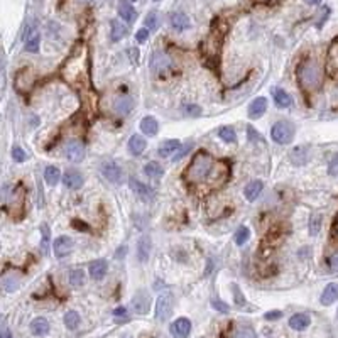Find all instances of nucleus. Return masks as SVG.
<instances>
[{
  "mask_svg": "<svg viewBox=\"0 0 338 338\" xmlns=\"http://www.w3.org/2000/svg\"><path fill=\"white\" fill-rule=\"evenodd\" d=\"M41 230H42V237H44V240H42V247H44V254L48 252V240H49V227L48 225H41Z\"/></svg>",
  "mask_w": 338,
  "mask_h": 338,
  "instance_id": "44",
  "label": "nucleus"
},
{
  "mask_svg": "<svg viewBox=\"0 0 338 338\" xmlns=\"http://www.w3.org/2000/svg\"><path fill=\"white\" fill-rule=\"evenodd\" d=\"M39 42H41V37H39V33L36 29H29L26 34V51L29 53H37L39 51Z\"/></svg>",
  "mask_w": 338,
  "mask_h": 338,
  "instance_id": "23",
  "label": "nucleus"
},
{
  "mask_svg": "<svg viewBox=\"0 0 338 338\" xmlns=\"http://www.w3.org/2000/svg\"><path fill=\"white\" fill-rule=\"evenodd\" d=\"M213 169V158L206 151H198L195 158L191 159L190 166L184 171V179L188 183H201L210 176Z\"/></svg>",
  "mask_w": 338,
  "mask_h": 338,
  "instance_id": "1",
  "label": "nucleus"
},
{
  "mask_svg": "<svg viewBox=\"0 0 338 338\" xmlns=\"http://www.w3.org/2000/svg\"><path fill=\"white\" fill-rule=\"evenodd\" d=\"M154 2H159V0H154Z\"/></svg>",
  "mask_w": 338,
  "mask_h": 338,
  "instance_id": "58",
  "label": "nucleus"
},
{
  "mask_svg": "<svg viewBox=\"0 0 338 338\" xmlns=\"http://www.w3.org/2000/svg\"><path fill=\"white\" fill-rule=\"evenodd\" d=\"M70 284L74 287H80L85 284V270L83 269H73L70 274Z\"/></svg>",
  "mask_w": 338,
  "mask_h": 338,
  "instance_id": "32",
  "label": "nucleus"
},
{
  "mask_svg": "<svg viewBox=\"0 0 338 338\" xmlns=\"http://www.w3.org/2000/svg\"><path fill=\"white\" fill-rule=\"evenodd\" d=\"M130 56H132V63H135V65H139V49H129Z\"/></svg>",
  "mask_w": 338,
  "mask_h": 338,
  "instance_id": "51",
  "label": "nucleus"
},
{
  "mask_svg": "<svg viewBox=\"0 0 338 338\" xmlns=\"http://www.w3.org/2000/svg\"><path fill=\"white\" fill-rule=\"evenodd\" d=\"M212 306L215 309H218V311H222V313H229V306H227L225 303H222L220 300H213L212 301Z\"/></svg>",
  "mask_w": 338,
  "mask_h": 338,
  "instance_id": "47",
  "label": "nucleus"
},
{
  "mask_svg": "<svg viewBox=\"0 0 338 338\" xmlns=\"http://www.w3.org/2000/svg\"><path fill=\"white\" fill-rule=\"evenodd\" d=\"M53 250H54V255L56 257H66L71 250H73V240L70 237L63 235V237H58L53 244Z\"/></svg>",
  "mask_w": 338,
  "mask_h": 338,
  "instance_id": "8",
  "label": "nucleus"
},
{
  "mask_svg": "<svg viewBox=\"0 0 338 338\" xmlns=\"http://www.w3.org/2000/svg\"><path fill=\"white\" fill-rule=\"evenodd\" d=\"M44 179H46V183L51 184V186L58 184V181L61 179L59 168H56V166H48V168H46V173H44Z\"/></svg>",
  "mask_w": 338,
  "mask_h": 338,
  "instance_id": "30",
  "label": "nucleus"
},
{
  "mask_svg": "<svg viewBox=\"0 0 338 338\" xmlns=\"http://www.w3.org/2000/svg\"><path fill=\"white\" fill-rule=\"evenodd\" d=\"M102 174L110 181V183H119L120 178H122V169H120L115 162H103Z\"/></svg>",
  "mask_w": 338,
  "mask_h": 338,
  "instance_id": "12",
  "label": "nucleus"
},
{
  "mask_svg": "<svg viewBox=\"0 0 338 338\" xmlns=\"http://www.w3.org/2000/svg\"><path fill=\"white\" fill-rule=\"evenodd\" d=\"M179 147V141H176V139H171V141H164L161 145H159L158 152L161 158H168V156L173 154L176 149Z\"/></svg>",
  "mask_w": 338,
  "mask_h": 338,
  "instance_id": "29",
  "label": "nucleus"
},
{
  "mask_svg": "<svg viewBox=\"0 0 338 338\" xmlns=\"http://www.w3.org/2000/svg\"><path fill=\"white\" fill-rule=\"evenodd\" d=\"M63 183L70 190H78V188L83 186V176L76 169H68L65 173V178H63Z\"/></svg>",
  "mask_w": 338,
  "mask_h": 338,
  "instance_id": "11",
  "label": "nucleus"
},
{
  "mask_svg": "<svg viewBox=\"0 0 338 338\" xmlns=\"http://www.w3.org/2000/svg\"><path fill=\"white\" fill-rule=\"evenodd\" d=\"M127 338H132V337H127Z\"/></svg>",
  "mask_w": 338,
  "mask_h": 338,
  "instance_id": "59",
  "label": "nucleus"
},
{
  "mask_svg": "<svg viewBox=\"0 0 338 338\" xmlns=\"http://www.w3.org/2000/svg\"><path fill=\"white\" fill-rule=\"evenodd\" d=\"M262 188H264V184H262V181H252V183L247 184V188H245V198H247L249 201H255L259 198V195H261Z\"/></svg>",
  "mask_w": 338,
  "mask_h": 338,
  "instance_id": "25",
  "label": "nucleus"
},
{
  "mask_svg": "<svg viewBox=\"0 0 338 338\" xmlns=\"http://www.w3.org/2000/svg\"><path fill=\"white\" fill-rule=\"evenodd\" d=\"M332 233H333V237H337V235H338V215H337L335 222H333V227H332Z\"/></svg>",
  "mask_w": 338,
  "mask_h": 338,
  "instance_id": "53",
  "label": "nucleus"
},
{
  "mask_svg": "<svg viewBox=\"0 0 338 338\" xmlns=\"http://www.w3.org/2000/svg\"><path fill=\"white\" fill-rule=\"evenodd\" d=\"M328 59H330V66H335L338 70V37L333 39L332 46L328 49Z\"/></svg>",
  "mask_w": 338,
  "mask_h": 338,
  "instance_id": "34",
  "label": "nucleus"
},
{
  "mask_svg": "<svg viewBox=\"0 0 338 338\" xmlns=\"http://www.w3.org/2000/svg\"><path fill=\"white\" fill-rule=\"evenodd\" d=\"M328 173L332 174V176H338V154L332 159V162H330Z\"/></svg>",
  "mask_w": 338,
  "mask_h": 338,
  "instance_id": "46",
  "label": "nucleus"
},
{
  "mask_svg": "<svg viewBox=\"0 0 338 338\" xmlns=\"http://www.w3.org/2000/svg\"><path fill=\"white\" fill-rule=\"evenodd\" d=\"M169 24H171V27L176 31H186L188 27H190V19H188V16H184V14L174 12V14H171V17H169Z\"/></svg>",
  "mask_w": 338,
  "mask_h": 338,
  "instance_id": "18",
  "label": "nucleus"
},
{
  "mask_svg": "<svg viewBox=\"0 0 338 338\" xmlns=\"http://www.w3.org/2000/svg\"><path fill=\"white\" fill-rule=\"evenodd\" d=\"M320 225H321V216L320 215H315L309 222V233L311 235H318L320 232Z\"/></svg>",
  "mask_w": 338,
  "mask_h": 338,
  "instance_id": "38",
  "label": "nucleus"
},
{
  "mask_svg": "<svg viewBox=\"0 0 338 338\" xmlns=\"http://www.w3.org/2000/svg\"><path fill=\"white\" fill-rule=\"evenodd\" d=\"M323 71L315 59H306L298 68V81H300L301 88L308 93L316 91L321 85Z\"/></svg>",
  "mask_w": 338,
  "mask_h": 338,
  "instance_id": "2",
  "label": "nucleus"
},
{
  "mask_svg": "<svg viewBox=\"0 0 338 338\" xmlns=\"http://www.w3.org/2000/svg\"><path fill=\"white\" fill-rule=\"evenodd\" d=\"M3 287H5L7 293H12V291H16L17 287H19L20 284V274L17 272H12V274H7V276H3Z\"/></svg>",
  "mask_w": 338,
  "mask_h": 338,
  "instance_id": "28",
  "label": "nucleus"
},
{
  "mask_svg": "<svg viewBox=\"0 0 338 338\" xmlns=\"http://www.w3.org/2000/svg\"><path fill=\"white\" fill-rule=\"evenodd\" d=\"M119 16L122 17L127 22H134L135 17H137V12L132 5H130L129 0H120L119 2Z\"/></svg>",
  "mask_w": 338,
  "mask_h": 338,
  "instance_id": "17",
  "label": "nucleus"
},
{
  "mask_svg": "<svg viewBox=\"0 0 338 338\" xmlns=\"http://www.w3.org/2000/svg\"><path fill=\"white\" fill-rule=\"evenodd\" d=\"M272 97H274V103H276L279 108H287V107H291V103H293L289 93H287V91H284V90H281V88L272 90Z\"/></svg>",
  "mask_w": 338,
  "mask_h": 338,
  "instance_id": "22",
  "label": "nucleus"
},
{
  "mask_svg": "<svg viewBox=\"0 0 338 338\" xmlns=\"http://www.w3.org/2000/svg\"><path fill=\"white\" fill-rule=\"evenodd\" d=\"M270 137L277 144H289L294 139V125L287 120H279L274 124L272 130H270Z\"/></svg>",
  "mask_w": 338,
  "mask_h": 338,
  "instance_id": "3",
  "label": "nucleus"
},
{
  "mask_svg": "<svg viewBox=\"0 0 338 338\" xmlns=\"http://www.w3.org/2000/svg\"><path fill=\"white\" fill-rule=\"evenodd\" d=\"M309 323H311V320H309L308 315H303V313H298V315H293L289 320V326L293 330H298V332H301V330H306L309 326Z\"/></svg>",
  "mask_w": 338,
  "mask_h": 338,
  "instance_id": "20",
  "label": "nucleus"
},
{
  "mask_svg": "<svg viewBox=\"0 0 338 338\" xmlns=\"http://www.w3.org/2000/svg\"><path fill=\"white\" fill-rule=\"evenodd\" d=\"M107 270H108V264H107V261H103V259H98V261L90 264V276H91V279H95V281L103 279Z\"/></svg>",
  "mask_w": 338,
  "mask_h": 338,
  "instance_id": "16",
  "label": "nucleus"
},
{
  "mask_svg": "<svg viewBox=\"0 0 338 338\" xmlns=\"http://www.w3.org/2000/svg\"><path fill=\"white\" fill-rule=\"evenodd\" d=\"M266 110H267V100H266L264 97H259L249 105V117H250L252 120L261 119V117L264 115Z\"/></svg>",
  "mask_w": 338,
  "mask_h": 338,
  "instance_id": "13",
  "label": "nucleus"
},
{
  "mask_svg": "<svg viewBox=\"0 0 338 338\" xmlns=\"http://www.w3.org/2000/svg\"><path fill=\"white\" fill-rule=\"evenodd\" d=\"M141 130L144 132L145 135H156L159 130V124L154 117H144L141 120Z\"/></svg>",
  "mask_w": 338,
  "mask_h": 338,
  "instance_id": "24",
  "label": "nucleus"
},
{
  "mask_svg": "<svg viewBox=\"0 0 338 338\" xmlns=\"http://www.w3.org/2000/svg\"><path fill=\"white\" fill-rule=\"evenodd\" d=\"M235 338H257V337H255V333L252 328H249V326H242V328L237 330Z\"/></svg>",
  "mask_w": 338,
  "mask_h": 338,
  "instance_id": "39",
  "label": "nucleus"
},
{
  "mask_svg": "<svg viewBox=\"0 0 338 338\" xmlns=\"http://www.w3.org/2000/svg\"><path fill=\"white\" fill-rule=\"evenodd\" d=\"M249 237H250V230H249L247 227H240L235 233V242L238 245H244L245 242L249 240Z\"/></svg>",
  "mask_w": 338,
  "mask_h": 338,
  "instance_id": "36",
  "label": "nucleus"
},
{
  "mask_svg": "<svg viewBox=\"0 0 338 338\" xmlns=\"http://www.w3.org/2000/svg\"><path fill=\"white\" fill-rule=\"evenodd\" d=\"M65 154L66 158L70 159V161L73 162H80L85 159V145L81 141H78V139H71V141H68L66 147H65Z\"/></svg>",
  "mask_w": 338,
  "mask_h": 338,
  "instance_id": "5",
  "label": "nucleus"
},
{
  "mask_svg": "<svg viewBox=\"0 0 338 338\" xmlns=\"http://www.w3.org/2000/svg\"><path fill=\"white\" fill-rule=\"evenodd\" d=\"M80 2H93V0H80Z\"/></svg>",
  "mask_w": 338,
  "mask_h": 338,
  "instance_id": "56",
  "label": "nucleus"
},
{
  "mask_svg": "<svg viewBox=\"0 0 338 338\" xmlns=\"http://www.w3.org/2000/svg\"><path fill=\"white\" fill-rule=\"evenodd\" d=\"M261 2H270V0H261Z\"/></svg>",
  "mask_w": 338,
  "mask_h": 338,
  "instance_id": "57",
  "label": "nucleus"
},
{
  "mask_svg": "<svg viewBox=\"0 0 338 338\" xmlns=\"http://www.w3.org/2000/svg\"><path fill=\"white\" fill-rule=\"evenodd\" d=\"M31 332L36 337H44L49 333V323L46 318H36L31 323Z\"/></svg>",
  "mask_w": 338,
  "mask_h": 338,
  "instance_id": "21",
  "label": "nucleus"
},
{
  "mask_svg": "<svg viewBox=\"0 0 338 338\" xmlns=\"http://www.w3.org/2000/svg\"><path fill=\"white\" fill-rule=\"evenodd\" d=\"M171 68V59L168 58L166 54L162 53H154L151 58V70L154 71L156 74L158 73H162V71L169 70Z\"/></svg>",
  "mask_w": 338,
  "mask_h": 338,
  "instance_id": "9",
  "label": "nucleus"
},
{
  "mask_svg": "<svg viewBox=\"0 0 338 338\" xmlns=\"http://www.w3.org/2000/svg\"><path fill=\"white\" fill-rule=\"evenodd\" d=\"M320 2H321V0H306V3H309V5H318Z\"/></svg>",
  "mask_w": 338,
  "mask_h": 338,
  "instance_id": "54",
  "label": "nucleus"
},
{
  "mask_svg": "<svg viewBox=\"0 0 338 338\" xmlns=\"http://www.w3.org/2000/svg\"><path fill=\"white\" fill-rule=\"evenodd\" d=\"M2 338H14V337L10 335V333L7 332V330H3V332H2Z\"/></svg>",
  "mask_w": 338,
  "mask_h": 338,
  "instance_id": "55",
  "label": "nucleus"
},
{
  "mask_svg": "<svg viewBox=\"0 0 338 338\" xmlns=\"http://www.w3.org/2000/svg\"><path fill=\"white\" fill-rule=\"evenodd\" d=\"M151 237L149 235H142L139 238L137 242V259L139 262H147L149 261V255H151Z\"/></svg>",
  "mask_w": 338,
  "mask_h": 338,
  "instance_id": "10",
  "label": "nucleus"
},
{
  "mask_svg": "<svg viewBox=\"0 0 338 338\" xmlns=\"http://www.w3.org/2000/svg\"><path fill=\"white\" fill-rule=\"evenodd\" d=\"M233 296H235L238 306H244L245 304V298H242V294H240V291H238L237 286H233Z\"/></svg>",
  "mask_w": 338,
  "mask_h": 338,
  "instance_id": "48",
  "label": "nucleus"
},
{
  "mask_svg": "<svg viewBox=\"0 0 338 338\" xmlns=\"http://www.w3.org/2000/svg\"><path fill=\"white\" fill-rule=\"evenodd\" d=\"M149 33H151V31L145 29V27H142V29H139V31H137V34H135V39H137V42H145V41H147Z\"/></svg>",
  "mask_w": 338,
  "mask_h": 338,
  "instance_id": "43",
  "label": "nucleus"
},
{
  "mask_svg": "<svg viewBox=\"0 0 338 338\" xmlns=\"http://www.w3.org/2000/svg\"><path fill=\"white\" fill-rule=\"evenodd\" d=\"M186 110H188V113H191V115H195V117L200 115V108H198V107H186Z\"/></svg>",
  "mask_w": 338,
  "mask_h": 338,
  "instance_id": "52",
  "label": "nucleus"
},
{
  "mask_svg": "<svg viewBox=\"0 0 338 338\" xmlns=\"http://www.w3.org/2000/svg\"><path fill=\"white\" fill-rule=\"evenodd\" d=\"M169 332L174 338H186L191 332V321L188 318H178L171 323Z\"/></svg>",
  "mask_w": 338,
  "mask_h": 338,
  "instance_id": "6",
  "label": "nucleus"
},
{
  "mask_svg": "<svg viewBox=\"0 0 338 338\" xmlns=\"http://www.w3.org/2000/svg\"><path fill=\"white\" fill-rule=\"evenodd\" d=\"M330 269H332L333 272H338V254L330 257Z\"/></svg>",
  "mask_w": 338,
  "mask_h": 338,
  "instance_id": "49",
  "label": "nucleus"
},
{
  "mask_svg": "<svg viewBox=\"0 0 338 338\" xmlns=\"http://www.w3.org/2000/svg\"><path fill=\"white\" fill-rule=\"evenodd\" d=\"M12 158H14V161H17V162H24L27 158V154L20 147H14L12 149Z\"/></svg>",
  "mask_w": 338,
  "mask_h": 338,
  "instance_id": "41",
  "label": "nucleus"
},
{
  "mask_svg": "<svg viewBox=\"0 0 338 338\" xmlns=\"http://www.w3.org/2000/svg\"><path fill=\"white\" fill-rule=\"evenodd\" d=\"M174 306V298L171 293H164L158 298V303H156V320L158 321H166L173 313Z\"/></svg>",
  "mask_w": 338,
  "mask_h": 338,
  "instance_id": "4",
  "label": "nucleus"
},
{
  "mask_svg": "<svg viewBox=\"0 0 338 338\" xmlns=\"http://www.w3.org/2000/svg\"><path fill=\"white\" fill-rule=\"evenodd\" d=\"M144 173L147 174L149 178H159L164 174V169H162V166L159 164V162L156 161H151L147 162V164L144 166Z\"/></svg>",
  "mask_w": 338,
  "mask_h": 338,
  "instance_id": "31",
  "label": "nucleus"
},
{
  "mask_svg": "<svg viewBox=\"0 0 338 338\" xmlns=\"http://www.w3.org/2000/svg\"><path fill=\"white\" fill-rule=\"evenodd\" d=\"M65 325L68 330H76L80 325V315L76 311H68L65 315Z\"/></svg>",
  "mask_w": 338,
  "mask_h": 338,
  "instance_id": "33",
  "label": "nucleus"
},
{
  "mask_svg": "<svg viewBox=\"0 0 338 338\" xmlns=\"http://www.w3.org/2000/svg\"><path fill=\"white\" fill-rule=\"evenodd\" d=\"M218 135H220V139H223L225 142H232V144H235L237 142V134L232 127H222Z\"/></svg>",
  "mask_w": 338,
  "mask_h": 338,
  "instance_id": "35",
  "label": "nucleus"
},
{
  "mask_svg": "<svg viewBox=\"0 0 338 338\" xmlns=\"http://www.w3.org/2000/svg\"><path fill=\"white\" fill-rule=\"evenodd\" d=\"M145 29H149V31L158 29V14L156 12L147 14V17H145Z\"/></svg>",
  "mask_w": 338,
  "mask_h": 338,
  "instance_id": "37",
  "label": "nucleus"
},
{
  "mask_svg": "<svg viewBox=\"0 0 338 338\" xmlns=\"http://www.w3.org/2000/svg\"><path fill=\"white\" fill-rule=\"evenodd\" d=\"M129 151H130V154H134V156H141L142 152H144V149H145V139L142 137V135H139V134H134L132 137L129 139Z\"/></svg>",
  "mask_w": 338,
  "mask_h": 338,
  "instance_id": "19",
  "label": "nucleus"
},
{
  "mask_svg": "<svg viewBox=\"0 0 338 338\" xmlns=\"http://www.w3.org/2000/svg\"><path fill=\"white\" fill-rule=\"evenodd\" d=\"M337 300H338V284H337V283L326 284L325 291H323V293H321V298H320L321 304L330 306V304L335 303Z\"/></svg>",
  "mask_w": 338,
  "mask_h": 338,
  "instance_id": "15",
  "label": "nucleus"
},
{
  "mask_svg": "<svg viewBox=\"0 0 338 338\" xmlns=\"http://www.w3.org/2000/svg\"><path fill=\"white\" fill-rule=\"evenodd\" d=\"M281 315H283L281 311H269L266 313V320H279Z\"/></svg>",
  "mask_w": 338,
  "mask_h": 338,
  "instance_id": "50",
  "label": "nucleus"
},
{
  "mask_svg": "<svg viewBox=\"0 0 338 338\" xmlns=\"http://www.w3.org/2000/svg\"><path fill=\"white\" fill-rule=\"evenodd\" d=\"M110 26H112V31H110V39H112L113 42L120 41V39L127 36V27L124 26L120 20H117V19L112 20V22H110Z\"/></svg>",
  "mask_w": 338,
  "mask_h": 338,
  "instance_id": "26",
  "label": "nucleus"
},
{
  "mask_svg": "<svg viewBox=\"0 0 338 338\" xmlns=\"http://www.w3.org/2000/svg\"><path fill=\"white\" fill-rule=\"evenodd\" d=\"M134 108V100L130 97H127V95H124V97H117L115 102H113V110H115L119 115H127V113H130Z\"/></svg>",
  "mask_w": 338,
  "mask_h": 338,
  "instance_id": "14",
  "label": "nucleus"
},
{
  "mask_svg": "<svg viewBox=\"0 0 338 338\" xmlns=\"http://www.w3.org/2000/svg\"><path fill=\"white\" fill-rule=\"evenodd\" d=\"M247 134H249V139H250L252 142H262V135L259 134V132H255V129L252 125H249L247 127Z\"/></svg>",
  "mask_w": 338,
  "mask_h": 338,
  "instance_id": "42",
  "label": "nucleus"
},
{
  "mask_svg": "<svg viewBox=\"0 0 338 338\" xmlns=\"http://www.w3.org/2000/svg\"><path fill=\"white\" fill-rule=\"evenodd\" d=\"M191 147H193V142H188V144H184L183 147H181L179 151H178V154H176V156H174V158H173V161L176 162V161H179V159H183L184 156L188 154V151H190Z\"/></svg>",
  "mask_w": 338,
  "mask_h": 338,
  "instance_id": "40",
  "label": "nucleus"
},
{
  "mask_svg": "<svg viewBox=\"0 0 338 338\" xmlns=\"http://www.w3.org/2000/svg\"><path fill=\"white\" fill-rule=\"evenodd\" d=\"M132 306L137 315H145L149 311V306H151V298H149V294L144 289L137 291L132 298Z\"/></svg>",
  "mask_w": 338,
  "mask_h": 338,
  "instance_id": "7",
  "label": "nucleus"
},
{
  "mask_svg": "<svg viewBox=\"0 0 338 338\" xmlns=\"http://www.w3.org/2000/svg\"><path fill=\"white\" fill-rule=\"evenodd\" d=\"M132 2H135V0H132Z\"/></svg>",
  "mask_w": 338,
  "mask_h": 338,
  "instance_id": "60",
  "label": "nucleus"
},
{
  "mask_svg": "<svg viewBox=\"0 0 338 338\" xmlns=\"http://www.w3.org/2000/svg\"><path fill=\"white\" fill-rule=\"evenodd\" d=\"M129 184H130V188H132V190H134L135 193H137L141 198H144V200H151V198H152V190H151V188H147V186H145V184L139 183L137 179H134V178H130Z\"/></svg>",
  "mask_w": 338,
  "mask_h": 338,
  "instance_id": "27",
  "label": "nucleus"
},
{
  "mask_svg": "<svg viewBox=\"0 0 338 338\" xmlns=\"http://www.w3.org/2000/svg\"><path fill=\"white\" fill-rule=\"evenodd\" d=\"M113 316L117 318V321H120V318L127 320V308L125 306H119V308L113 311Z\"/></svg>",
  "mask_w": 338,
  "mask_h": 338,
  "instance_id": "45",
  "label": "nucleus"
}]
</instances>
